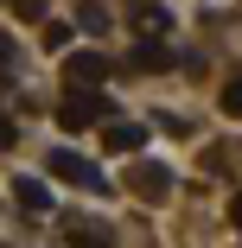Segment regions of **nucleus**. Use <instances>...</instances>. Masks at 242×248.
<instances>
[{
  "label": "nucleus",
  "instance_id": "ddd939ff",
  "mask_svg": "<svg viewBox=\"0 0 242 248\" xmlns=\"http://www.w3.org/2000/svg\"><path fill=\"white\" fill-rule=\"evenodd\" d=\"M7 7H13L19 19H45V0H7Z\"/></svg>",
  "mask_w": 242,
  "mask_h": 248
},
{
  "label": "nucleus",
  "instance_id": "20e7f679",
  "mask_svg": "<svg viewBox=\"0 0 242 248\" xmlns=\"http://www.w3.org/2000/svg\"><path fill=\"white\" fill-rule=\"evenodd\" d=\"M128 191L140 197V204H166V197H172V172L166 166H134L128 172Z\"/></svg>",
  "mask_w": 242,
  "mask_h": 248
},
{
  "label": "nucleus",
  "instance_id": "6e6552de",
  "mask_svg": "<svg viewBox=\"0 0 242 248\" xmlns=\"http://www.w3.org/2000/svg\"><path fill=\"white\" fill-rule=\"evenodd\" d=\"M13 204L32 210V217H45V210H51V191H45L38 178H13Z\"/></svg>",
  "mask_w": 242,
  "mask_h": 248
},
{
  "label": "nucleus",
  "instance_id": "dca6fc26",
  "mask_svg": "<svg viewBox=\"0 0 242 248\" xmlns=\"http://www.w3.org/2000/svg\"><path fill=\"white\" fill-rule=\"evenodd\" d=\"M0 64H13V38L7 32H0Z\"/></svg>",
  "mask_w": 242,
  "mask_h": 248
},
{
  "label": "nucleus",
  "instance_id": "f03ea898",
  "mask_svg": "<svg viewBox=\"0 0 242 248\" xmlns=\"http://www.w3.org/2000/svg\"><path fill=\"white\" fill-rule=\"evenodd\" d=\"M96 121H115V108H109L102 89H70L64 102H58V127H64V134H83V127H96Z\"/></svg>",
  "mask_w": 242,
  "mask_h": 248
},
{
  "label": "nucleus",
  "instance_id": "2eb2a0df",
  "mask_svg": "<svg viewBox=\"0 0 242 248\" xmlns=\"http://www.w3.org/2000/svg\"><path fill=\"white\" fill-rule=\"evenodd\" d=\"M229 223H236V229H242V191H236V197H229Z\"/></svg>",
  "mask_w": 242,
  "mask_h": 248
},
{
  "label": "nucleus",
  "instance_id": "0eeeda50",
  "mask_svg": "<svg viewBox=\"0 0 242 248\" xmlns=\"http://www.w3.org/2000/svg\"><path fill=\"white\" fill-rule=\"evenodd\" d=\"M70 248H115V229L109 223H96V217H70Z\"/></svg>",
  "mask_w": 242,
  "mask_h": 248
},
{
  "label": "nucleus",
  "instance_id": "f257e3e1",
  "mask_svg": "<svg viewBox=\"0 0 242 248\" xmlns=\"http://www.w3.org/2000/svg\"><path fill=\"white\" fill-rule=\"evenodd\" d=\"M45 172H51V178H64V185H77V191H89V197H109V191H115V185L96 172L83 153H70V146H51V153H45Z\"/></svg>",
  "mask_w": 242,
  "mask_h": 248
},
{
  "label": "nucleus",
  "instance_id": "1a4fd4ad",
  "mask_svg": "<svg viewBox=\"0 0 242 248\" xmlns=\"http://www.w3.org/2000/svg\"><path fill=\"white\" fill-rule=\"evenodd\" d=\"M217 108H223L229 121H242V70H229V83L217 89Z\"/></svg>",
  "mask_w": 242,
  "mask_h": 248
},
{
  "label": "nucleus",
  "instance_id": "423d86ee",
  "mask_svg": "<svg viewBox=\"0 0 242 248\" xmlns=\"http://www.w3.org/2000/svg\"><path fill=\"white\" fill-rule=\"evenodd\" d=\"M102 146H109V153H140V146H147V127L128 121V115H115L109 134H102Z\"/></svg>",
  "mask_w": 242,
  "mask_h": 248
},
{
  "label": "nucleus",
  "instance_id": "9b49d317",
  "mask_svg": "<svg viewBox=\"0 0 242 248\" xmlns=\"http://www.w3.org/2000/svg\"><path fill=\"white\" fill-rule=\"evenodd\" d=\"M172 26H166V13L160 7H140V38H166Z\"/></svg>",
  "mask_w": 242,
  "mask_h": 248
},
{
  "label": "nucleus",
  "instance_id": "9d476101",
  "mask_svg": "<svg viewBox=\"0 0 242 248\" xmlns=\"http://www.w3.org/2000/svg\"><path fill=\"white\" fill-rule=\"evenodd\" d=\"M77 26L83 32H102L109 26V7H102V0H77Z\"/></svg>",
  "mask_w": 242,
  "mask_h": 248
},
{
  "label": "nucleus",
  "instance_id": "f8f14e48",
  "mask_svg": "<svg viewBox=\"0 0 242 248\" xmlns=\"http://www.w3.org/2000/svg\"><path fill=\"white\" fill-rule=\"evenodd\" d=\"M70 32H77V26H58V19H51V26H45V51H70Z\"/></svg>",
  "mask_w": 242,
  "mask_h": 248
},
{
  "label": "nucleus",
  "instance_id": "4468645a",
  "mask_svg": "<svg viewBox=\"0 0 242 248\" xmlns=\"http://www.w3.org/2000/svg\"><path fill=\"white\" fill-rule=\"evenodd\" d=\"M13 134H19V127H13L7 115H0V153H7V146H13Z\"/></svg>",
  "mask_w": 242,
  "mask_h": 248
},
{
  "label": "nucleus",
  "instance_id": "7ed1b4c3",
  "mask_svg": "<svg viewBox=\"0 0 242 248\" xmlns=\"http://www.w3.org/2000/svg\"><path fill=\"white\" fill-rule=\"evenodd\" d=\"M109 70H115V64H109L102 51H64V83H70V89H102Z\"/></svg>",
  "mask_w": 242,
  "mask_h": 248
},
{
  "label": "nucleus",
  "instance_id": "39448f33",
  "mask_svg": "<svg viewBox=\"0 0 242 248\" xmlns=\"http://www.w3.org/2000/svg\"><path fill=\"white\" fill-rule=\"evenodd\" d=\"M128 64H134V70H178V51L160 45V38H140L134 51H128Z\"/></svg>",
  "mask_w": 242,
  "mask_h": 248
}]
</instances>
